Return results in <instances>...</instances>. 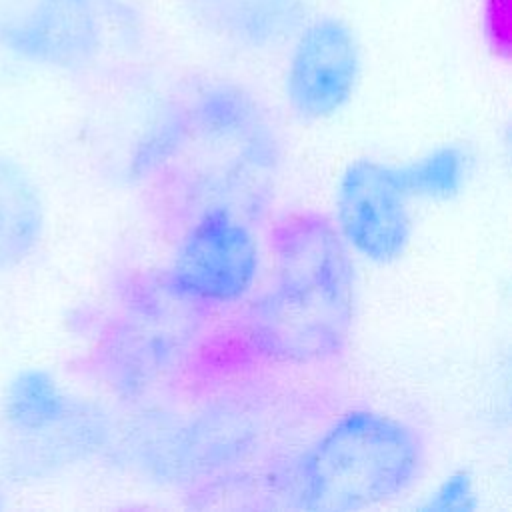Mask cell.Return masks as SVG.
I'll use <instances>...</instances> for the list:
<instances>
[{"mask_svg": "<svg viewBox=\"0 0 512 512\" xmlns=\"http://www.w3.org/2000/svg\"><path fill=\"white\" fill-rule=\"evenodd\" d=\"M282 164V138L264 102L234 80L208 78L158 112L132 150L128 174L158 224L178 234L208 210L262 222Z\"/></svg>", "mask_w": 512, "mask_h": 512, "instance_id": "1", "label": "cell"}, {"mask_svg": "<svg viewBox=\"0 0 512 512\" xmlns=\"http://www.w3.org/2000/svg\"><path fill=\"white\" fill-rule=\"evenodd\" d=\"M270 278L240 316L256 358L288 366L336 362L348 350L356 312L352 252L332 218L290 210L268 226Z\"/></svg>", "mask_w": 512, "mask_h": 512, "instance_id": "2", "label": "cell"}, {"mask_svg": "<svg viewBox=\"0 0 512 512\" xmlns=\"http://www.w3.org/2000/svg\"><path fill=\"white\" fill-rule=\"evenodd\" d=\"M426 462L428 444L414 424L360 406L338 414L288 458L276 488L290 508L362 510L408 494Z\"/></svg>", "mask_w": 512, "mask_h": 512, "instance_id": "3", "label": "cell"}, {"mask_svg": "<svg viewBox=\"0 0 512 512\" xmlns=\"http://www.w3.org/2000/svg\"><path fill=\"white\" fill-rule=\"evenodd\" d=\"M210 314L172 294L158 270L128 274L92 348L96 376L126 402L160 394L202 358Z\"/></svg>", "mask_w": 512, "mask_h": 512, "instance_id": "4", "label": "cell"}, {"mask_svg": "<svg viewBox=\"0 0 512 512\" xmlns=\"http://www.w3.org/2000/svg\"><path fill=\"white\" fill-rule=\"evenodd\" d=\"M258 272L260 242L254 224L228 210H208L176 234L158 276L178 298L214 312L246 302Z\"/></svg>", "mask_w": 512, "mask_h": 512, "instance_id": "5", "label": "cell"}, {"mask_svg": "<svg viewBox=\"0 0 512 512\" xmlns=\"http://www.w3.org/2000/svg\"><path fill=\"white\" fill-rule=\"evenodd\" d=\"M332 222L360 258L380 266L400 260L412 240V216L396 166L374 158L352 160L336 184Z\"/></svg>", "mask_w": 512, "mask_h": 512, "instance_id": "6", "label": "cell"}, {"mask_svg": "<svg viewBox=\"0 0 512 512\" xmlns=\"http://www.w3.org/2000/svg\"><path fill=\"white\" fill-rule=\"evenodd\" d=\"M360 44L352 26L332 14L308 18L292 38L284 96L292 114L318 122L340 112L360 78Z\"/></svg>", "mask_w": 512, "mask_h": 512, "instance_id": "7", "label": "cell"}, {"mask_svg": "<svg viewBox=\"0 0 512 512\" xmlns=\"http://www.w3.org/2000/svg\"><path fill=\"white\" fill-rule=\"evenodd\" d=\"M0 46L18 60L78 72L102 48L96 0H28L24 10L0 24Z\"/></svg>", "mask_w": 512, "mask_h": 512, "instance_id": "8", "label": "cell"}, {"mask_svg": "<svg viewBox=\"0 0 512 512\" xmlns=\"http://www.w3.org/2000/svg\"><path fill=\"white\" fill-rule=\"evenodd\" d=\"M114 426L94 402L80 398L60 420L18 436L2 448L4 478L38 482L100 454L112 442Z\"/></svg>", "mask_w": 512, "mask_h": 512, "instance_id": "9", "label": "cell"}, {"mask_svg": "<svg viewBox=\"0 0 512 512\" xmlns=\"http://www.w3.org/2000/svg\"><path fill=\"white\" fill-rule=\"evenodd\" d=\"M212 32L242 50H274L308 20L306 0H194Z\"/></svg>", "mask_w": 512, "mask_h": 512, "instance_id": "10", "label": "cell"}, {"mask_svg": "<svg viewBox=\"0 0 512 512\" xmlns=\"http://www.w3.org/2000/svg\"><path fill=\"white\" fill-rule=\"evenodd\" d=\"M46 202L32 172L0 152V272L30 260L46 234Z\"/></svg>", "mask_w": 512, "mask_h": 512, "instance_id": "11", "label": "cell"}, {"mask_svg": "<svg viewBox=\"0 0 512 512\" xmlns=\"http://www.w3.org/2000/svg\"><path fill=\"white\" fill-rule=\"evenodd\" d=\"M80 396L70 394L44 368H22L10 378L2 396L6 436L40 430L66 416Z\"/></svg>", "mask_w": 512, "mask_h": 512, "instance_id": "12", "label": "cell"}, {"mask_svg": "<svg viewBox=\"0 0 512 512\" xmlns=\"http://www.w3.org/2000/svg\"><path fill=\"white\" fill-rule=\"evenodd\" d=\"M472 162L466 146L442 144L408 164L396 166V174L408 198L446 200L464 188Z\"/></svg>", "mask_w": 512, "mask_h": 512, "instance_id": "13", "label": "cell"}, {"mask_svg": "<svg viewBox=\"0 0 512 512\" xmlns=\"http://www.w3.org/2000/svg\"><path fill=\"white\" fill-rule=\"evenodd\" d=\"M478 16L482 38L490 52L508 60L512 44V0H480Z\"/></svg>", "mask_w": 512, "mask_h": 512, "instance_id": "14", "label": "cell"}, {"mask_svg": "<svg viewBox=\"0 0 512 512\" xmlns=\"http://www.w3.org/2000/svg\"><path fill=\"white\" fill-rule=\"evenodd\" d=\"M474 506L472 478L466 472H454L436 490L428 508L434 510H470Z\"/></svg>", "mask_w": 512, "mask_h": 512, "instance_id": "15", "label": "cell"}]
</instances>
